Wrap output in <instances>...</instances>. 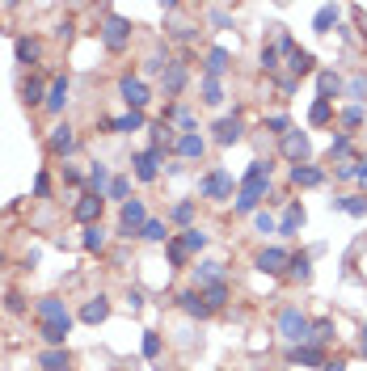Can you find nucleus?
Segmentation results:
<instances>
[{
	"label": "nucleus",
	"mask_w": 367,
	"mask_h": 371,
	"mask_svg": "<svg viewBox=\"0 0 367 371\" xmlns=\"http://www.w3.org/2000/svg\"><path fill=\"white\" fill-rule=\"evenodd\" d=\"M271 169H275V165L262 161V156L249 161V169H245V178H241V190H236V198H232V211H236V215H258V207L271 198V190H275V186H271Z\"/></svg>",
	"instance_id": "1"
},
{
	"label": "nucleus",
	"mask_w": 367,
	"mask_h": 371,
	"mask_svg": "<svg viewBox=\"0 0 367 371\" xmlns=\"http://www.w3.org/2000/svg\"><path fill=\"white\" fill-rule=\"evenodd\" d=\"M236 190H241V178H232L224 165H211V169L198 178V194L211 198V203H228V198H236Z\"/></svg>",
	"instance_id": "2"
},
{
	"label": "nucleus",
	"mask_w": 367,
	"mask_h": 371,
	"mask_svg": "<svg viewBox=\"0 0 367 371\" xmlns=\"http://www.w3.org/2000/svg\"><path fill=\"white\" fill-rule=\"evenodd\" d=\"M97 34H101V46H106L110 55H123V51L131 46V34H136V30H131V21H127V17H119L114 9H106V21H101V30H97Z\"/></svg>",
	"instance_id": "3"
},
{
	"label": "nucleus",
	"mask_w": 367,
	"mask_h": 371,
	"mask_svg": "<svg viewBox=\"0 0 367 371\" xmlns=\"http://www.w3.org/2000/svg\"><path fill=\"white\" fill-rule=\"evenodd\" d=\"M278 333L291 342V346H304V342H313V321L291 304V308H283L278 312Z\"/></svg>",
	"instance_id": "4"
},
{
	"label": "nucleus",
	"mask_w": 367,
	"mask_h": 371,
	"mask_svg": "<svg viewBox=\"0 0 367 371\" xmlns=\"http://www.w3.org/2000/svg\"><path fill=\"white\" fill-rule=\"evenodd\" d=\"M161 165H165V152H156V148L131 152V173H136V182H144V186L161 178Z\"/></svg>",
	"instance_id": "5"
},
{
	"label": "nucleus",
	"mask_w": 367,
	"mask_h": 371,
	"mask_svg": "<svg viewBox=\"0 0 367 371\" xmlns=\"http://www.w3.org/2000/svg\"><path fill=\"white\" fill-rule=\"evenodd\" d=\"M148 224V207H144V198H127L123 207H119V236H139V228Z\"/></svg>",
	"instance_id": "6"
},
{
	"label": "nucleus",
	"mask_w": 367,
	"mask_h": 371,
	"mask_svg": "<svg viewBox=\"0 0 367 371\" xmlns=\"http://www.w3.org/2000/svg\"><path fill=\"white\" fill-rule=\"evenodd\" d=\"M119 97H123V106H127V110H139V114H144V106L152 101V89H148L139 76L123 72V76H119Z\"/></svg>",
	"instance_id": "7"
},
{
	"label": "nucleus",
	"mask_w": 367,
	"mask_h": 371,
	"mask_svg": "<svg viewBox=\"0 0 367 371\" xmlns=\"http://www.w3.org/2000/svg\"><path fill=\"white\" fill-rule=\"evenodd\" d=\"M101 211H106V194H81L76 203H72V220L81 224V228H89V224H101Z\"/></svg>",
	"instance_id": "8"
},
{
	"label": "nucleus",
	"mask_w": 367,
	"mask_h": 371,
	"mask_svg": "<svg viewBox=\"0 0 367 371\" xmlns=\"http://www.w3.org/2000/svg\"><path fill=\"white\" fill-rule=\"evenodd\" d=\"M278 152H283L291 165H308V156H313V139H308V131H287V136L278 139Z\"/></svg>",
	"instance_id": "9"
},
{
	"label": "nucleus",
	"mask_w": 367,
	"mask_h": 371,
	"mask_svg": "<svg viewBox=\"0 0 367 371\" xmlns=\"http://www.w3.org/2000/svg\"><path fill=\"white\" fill-rule=\"evenodd\" d=\"M76 143H81V139H76V127H72V123H55L51 136H46V152H51V156H72Z\"/></svg>",
	"instance_id": "10"
},
{
	"label": "nucleus",
	"mask_w": 367,
	"mask_h": 371,
	"mask_svg": "<svg viewBox=\"0 0 367 371\" xmlns=\"http://www.w3.org/2000/svg\"><path fill=\"white\" fill-rule=\"evenodd\" d=\"M245 136V118H241V110H232V114H224L216 127H211V139L220 143V148H228V143H236V139Z\"/></svg>",
	"instance_id": "11"
},
{
	"label": "nucleus",
	"mask_w": 367,
	"mask_h": 371,
	"mask_svg": "<svg viewBox=\"0 0 367 371\" xmlns=\"http://www.w3.org/2000/svg\"><path fill=\"white\" fill-rule=\"evenodd\" d=\"M287 258H291L287 249L266 245V249H258V253H253V266H258L262 275H283V270H287Z\"/></svg>",
	"instance_id": "12"
},
{
	"label": "nucleus",
	"mask_w": 367,
	"mask_h": 371,
	"mask_svg": "<svg viewBox=\"0 0 367 371\" xmlns=\"http://www.w3.org/2000/svg\"><path fill=\"white\" fill-rule=\"evenodd\" d=\"M68 93H72V81H68V72H59V76L46 85L43 110H46V114H64V106H68Z\"/></svg>",
	"instance_id": "13"
},
{
	"label": "nucleus",
	"mask_w": 367,
	"mask_h": 371,
	"mask_svg": "<svg viewBox=\"0 0 367 371\" xmlns=\"http://www.w3.org/2000/svg\"><path fill=\"white\" fill-rule=\"evenodd\" d=\"M174 300H178V308H182L186 317H194V321H207V317H211V308H207V300H203L198 287H186V291H178Z\"/></svg>",
	"instance_id": "14"
},
{
	"label": "nucleus",
	"mask_w": 367,
	"mask_h": 371,
	"mask_svg": "<svg viewBox=\"0 0 367 371\" xmlns=\"http://www.w3.org/2000/svg\"><path fill=\"white\" fill-rule=\"evenodd\" d=\"M325 359H329V355H325L317 342H304V346H291V350H287V363H300V367H317L321 371Z\"/></svg>",
	"instance_id": "15"
},
{
	"label": "nucleus",
	"mask_w": 367,
	"mask_h": 371,
	"mask_svg": "<svg viewBox=\"0 0 367 371\" xmlns=\"http://www.w3.org/2000/svg\"><path fill=\"white\" fill-rule=\"evenodd\" d=\"M13 59H17L21 68H39V59H43V43H39L34 34H21V39L13 43Z\"/></svg>",
	"instance_id": "16"
},
{
	"label": "nucleus",
	"mask_w": 367,
	"mask_h": 371,
	"mask_svg": "<svg viewBox=\"0 0 367 371\" xmlns=\"http://www.w3.org/2000/svg\"><path fill=\"white\" fill-rule=\"evenodd\" d=\"M34 317H39V325H46V321H68L72 312L59 295H43V300H34Z\"/></svg>",
	"instance_id": "17"
},
{
	"label": "nucleus",
	"mask_w": 367,
	"mask_h": 371,
	"mask_svg": "<svg viewBox=\"0 0 367 371\" xmlns=\"http://www.w3.org/2000/svg\"><path fill=\"white\" fill-rule=\"evenodd\" d=\"M186 81H190V68H186L182 59H169V68H165V76H161L165 97H178V93L186 89Z\"/></svg>",
	"instance_id": "18"
},
{
	"label": "nucleus",
	"mask_w": 367,
	"mask_h": 371,
	"mask_svg": "<svg viewBox=\"0 0 367 371\" xmlns=\"http://www.w3.org/2000/svg\"><path fill=\"white\" fill-rule=\"evenodd\" d=\"M68 333H72V317H68V321L39 325V337L46 342V350H64V346H68Z\"/></svg>",
	"instance_id": "19"
},
{
	"label": "nucleus",
	"mask_w": 367,
	"mask_h": 371,
	"mask_svg": "<svg viewBox=\"0 0 367 371\" xmlns=\"http://www.w3.org/2000/svg\"><path fill=\"white\" fill-rule=\"evenodd\" d=\"M101 127L114 131V136H131V131H144V127H148V114L127 110V114H119V118H110V123H101Z\"/></svg>",
	"instance_id": "20"
},
{
	"label": "nucleus",
	"mask_w": 367,
	"mask_h": 371,
	"mask_svg": "<svg viewBox=\"0 0 367 371\" xmlns=\"http://www.w3.org/2000/svg\"><path fill=\"white\" fill-rule=\"evenodd\" d=\"M174 152H178L182 161H203V156H207V139L198 136V131H186V136H178Z\"/></svg>",
	"instance_id": "21"
},
{
	"label": "nucleus",
	"mask_w": 367,
	"mask_h": 371,
	"mask_svg": "<svg viewBox=\"0 0 367 371\" xmlns=\"http://www.w3.org/2000/svg\"><path fill=\"white\" fill-rule=\"evenodd\" d=\"M190 275H194V287H198V291L211 287V283H228V270H224L220 262H198V266H190Z\"/></svg>",
	"instance_id": "22"
},
{
	"label": "nucleus",
	"mask_w": 367,
	"mask_h": 371,
	"mask_svg": "<svg viewBox=\"0 0 367 371\" xmlns=\"http://www.w3.org/2000/svg\"><path fill=\"white\" fill-rule=\"evenodd\" d=\"M287 178H291V186L313 190V186L325 182V169H321V165H291V169H287Z\"/></svg>",
	"instance_id": "23"
},
{
	"label": "nucleus",
	"mask_w": 367,
	"mask_h": 371,
	"mask_svg": "<svg viewBox=\"0 0 367 371\" xmlns=\"http://www.w3.org/2000/svg\"><path fill=\"white\" fill-rule=\"evenodd\" d=\"M85 325H101L106 317H110V300L106 295H89L85 304H81V312H76Z\"/></svg>",
	"instance_id": "24"
},
{
	"label": "nucleus",
	"mask_w": 367,
	"mask_h": 371,
	"mask_svg": "<svg viewBox=\"0 0 367 371\" xmlns=\"http://www.w3.org/2000/svg\"><path fill=\"white\" fill-rule=\"evenodd\" d=\"M106 245H110V232L101 228V224L81 228V249H85V253H106Z\"/></svg>",
	"instance_id": "25"
},
{
	"label": "nucleus",
	"mask_w": 367,
	"mask_h": 371,
	"mask_svg": "<svg viewBox=\"0 0 367 371\" xmlns=\"http://www.w3.org/2000/svg\"><path fill=\"white\" fill-rule=\"evenodd\" d=\"M283 278H291V283H308V278H313V258H308V253H291Z\"/></svg>",
	"instance_id": "26"
},
{
	"label": "nucleus",
	"mask_w": 367,
	"mask_h": 371,
	"mask_svg": "<svg viewBox=\"0 0 367 371\" xmlns=\"http://www.w3.org/2000/svg\"><path fill=\"white\" fill-rule=\"evenodd\" d=\"M21 101H26L30 110H39V106L46 101V85H43V76H39V72H30V76H26V85H21Z\"/></svg>",
	"instance_id": "27"
},
{
	"label": "nucleus",
	"mask_w": 367,
	"mask_h": 371,
	"mask_svg": "<svg viewBox=\"0 0 367 371\" xmlns=\"http://www.w3.org/2000/svg\"><path fill=\"white\" fill-rule=\"evenodd\" d=\"M39 367L43 371H72V350L64 346V350H43L39 355Z\"/></svg>",
	"instance_id": "28"
},
{
	"label": "nucleus",
	"mask_w": 367,
	"mask_h": 371,
	"mask_svg": "<svg viewBox=\"0 0 367 371\" xmlns=\"http://www.w3.org/2000/svg\"><path fill=\"white\" fill-rule=\"evenodd\" d=\"M224 72H228V51H224V46H211V51H207V63H203V76L220 81Z\"/></svg>",
	"instance_id": "29"
},
{
	"label": "nucleus",
	"mask_w": 367,
	"mask_h": 371,
	"mask_svg": "<svg viewBox=\"0 0 367 371\" xmlns=\"http://www.w3.org/2000/svg\"><path fill=\"white\" fill-rule=\"evenodd\" d=\"M169 220H148L144 228H139V240H148V245H169Z\"/></svg>",
	"instance_id": "30"
},
{
	"label": "nucleus",
	"mask_w": 367,
	"mask_h": 371,
	"mask_svg": "<svg viewBox=\"0 0 367 371\" xmlns=\"http://www.w3.org/2000/svg\"><path fill=\"white\" fill-rule=\"evenodd\" d=\"M363 118H367V110L355 101V106H346L342 114H338V127H342V136H355L359 127H363Z\"/></svg>",
	"instance_id": "31"
},
{
	"label": "nucleus",
	"mask_w": 367,
	"mask_h": 371,
	"mask_svg": "<svg viewBox=\"0 0 367 371\" xmlns=\"http://www.w3.org/2000/svg\"><path fill=\"white\" fill-rule=\"evenodd\" d=\"M304 220H308V215H304V207H300V203H291V207H287V215L278 220V236H296V232L304 228Z\"/></svg>",
	"instance_id": "32"
},
{
	"label": "nucleus",
	"mask_w": 367,
	"mask_h": 371,
	"mask_svg": "<svg viewBox=\"0 0 367 371\" xmlns=\"http://www.w3.org/2000/svg\"><path fill=\"white\" fill-rule=\"evenodd\" d=\"M287 68H291V76L300 81V76H308V72L317 68V59H313V51H300V46H296V51L287 55Z\"/></svg>",
	"instance_id": "33"
},
{
	"label": "nucleus",
	"mask_w": 367,
	"mask_h": 371,
	"mask_svg": "<svg viewBox=\"0 0 367 371\" xmlns=\"http://www.w3.org/2000/svg\"><path fill=\"white\" fill-rule=\"evenodd\" d=\"M110 182H114V178H110V169H106L101 161H97V165H89V173H85L89 194H106V190H110Z\"/></svg>",
	"instance_id": "34"
},
{
	"label": "nucleus",
	"mask_w": 367,
	"mask_h": 371,
	"mask_svg": "<svg viewBox=\"0 0 367 371\" xmlns=\"http://www.w3.org/2000/svg\"><path fill=\"white\" fill-rule=\"evenodd\" d=\"M169 224H182V232L194 228V198H178L169 207Z\"/></svg>",
	"instance_id": "35"
},
{
	"label": "nucleus",
	"mask_w": 367,
	"mask_h": 371,
	"mask_svg": "<svg viewBox=\"0 0 367 371\" xmlns=\"http://www.w3.org/2000/svg\"><path fill=\"white\" fill-rule=\"evenodd\" d=\"M317 93H321L325 101L342 97V76H338V72H329V68H325V72H317Z\"/></svg>",
	"instance_id": "36"
},
{
	"label": "nucleus",
	"mask_w": 367,
	"mask_h": 371,
	"mask_svg": "<svg viewBox=\"0 0 367 371\" xmlns=\"http://www.w3.org/2000/svg\"><path fill=\"white\" fill-rule=\"evenodd\" d=\"M178 136H182V131H174L169 123H156V127H152V143H148V148H156V152H169V148L178 143Z\"/></svg>",
	"instance_id": "37"
},
{
	"label": "nucleus",
	"mask_w": 367,
	"mask_h": 371,
	"mask_svg": "<svg viewBox=\"0 0 367 371\" xmlns=\"http://www.w3.org/2000/svg\"><path fill=\"white\" fill-rule=\"evenodd\" d=\"M203 300H207V308L216 312V308H224L232 300V287L228 283H211V287H203Z\"/></svg>",
	"instance_id": "38"
},
{
	"label": "nucleus",
	"mask_w": 367,
	"mask_h": 371,
	"mask_svg": "<svg viewBox=\"0 0 367 371\" xmlns=\"http://www.w3.org/2000/svg\"><path fill=\"white\" fill-rule=\"evenodd\" d=\"M338 13H342L338 4H321V9H317V17H313V30H317V34H329V30L338 26Z\"/></svg>",
	"instance_id": "39"
},
{
	"label": "nucleus",
	"mask_w": 367,
	"mask_h": 371,
	"mask_svg": "<svg viewBox=\"0 0 367 371\" xmlns=\"http://www.w3.org/2000/svg\"><path fill=\"white\" fill-rule=\"evenodd\" d=\"M333 211H346V215H367V198L359 194H346V198H329Z\"/></svg>",
	"instance_id": "40"
},
{
	"label": "nucleus",
	"mask_w": 367,
	"mask_h": 371,
	"mask_svg": "<svg viewBox=\"0 0 367 371\" xmlns=\"http://www.w3.org/2000/svg\"><path fill=\"white\" fill-rule=\"evenodd\" d=\"M161 350H165V337H161L156 329H144V342H139V355H144V359H161Z\"/></svg>",
	"instance_id": "41"
},
{
	"label": "nucleus",
	"mask_w": 367,
	"mask_h": 371,
	"mask_svg": "<svg viewBox=\"0 0 367 371\" xmlns=\"http://www.w3.org/2000/svg\"><path fill=\"white\" fill-rule=\"evenodd\" d=\"M313 342H317V346H329V342H338V325L329 321V317H321V321H313Z\"/></svg>",
	"instance_id": "42"
},
{
	"label": "nucleus",
	"mask_w": 367,
	"mask_h": 371,
	"mask_svg": "<svg viewBox=\"0 0 367 371\" xmlns=\"http://www.w3.org/2000/svg\"><path fill=\"white\" fill-rule=\"evenodd\" d=\"M308 123H313V127H329V123H333V101L317 97V101H313V110H308Z\"/></svg>",
	"instance_id": "43"
},
{
	"label": "nucleus",
	"mask_w": 367,
	"mask_h": 371,
	"mask_svg": "<svg viewBox=\"0 0 367 371\" xmlns=\"http://www.w3.org/2000/svg\"><path fill=\"white\" fill-rule=\"evenodd\" d=\"M351 152H355V136H333V139H329V161H338V165H342Z\"/></svg>",
	"instance_id": "44"
},
{
	"label": "nucleus",
	"mask_w": 367,
	"mask_h": 371,
	"mask_svg": "<svg viewBox=\"0 0 367 371\" xmlns=\"http://www.w3.org/2000/svg\"><path fill=\"white\" fill-rule=\"evenodd\" d=\"M165 253H169V266H174V270H182V266H190V253H186L182 236H169V245H165Z\"/></svg>",
	"instance_id": "45"
},
{
	"label": "nucleus",
	"mask_w": 367,
	"mask_h": 371,
	"mask_svg": "<svg viewBox=\"0 0 367 371\" xmlns=\"http://www.w3.org/2000/svg\"><path fill=\"white\" fill-rule=\"evenodd\" d=\"M4 312H9V317H26V312H30V300L13 287V291H4Z\"/></svg>",
	"instance_id": "46"
},
{
	"label": "nucleus",
	"mask_w": 367,
	"mask_h": 371,
	"mask_svg": "<svg viewBox=\"0 0 367 371\" xmlns=\"http://www.w3.org/2000/svg\"><path fill=\"white\" fill-rule=\"evenodd\" d=\"M178 236H182V245H186L190 258H194L198 249H207V232H203V228H186V232H178Z\"/></svg>",
	"instance_id": "47"
},
{
	"label": "nucleus",
	"mask_w": 367,
	"mask_h": 371,
	"mask_svg": "<svg viewBox=\"0 0 367 371\" xmlns=\"http://www.w3.org/2000/svg\"><path fill=\"white\" fill-rule=\"evenodd\" d=\"M203 106H224V85L203 76Z\"/></svg>",
	"instance_id": "48"
},
{
	"label": "nucleus",
	"mask_w": 367,
	"mask_h": 371,
	"mask_svg": "<svg viewBox=\"0 0 367 371\" xmlns=\"http://www.w3.org/2000/svg\"><path fill=\"white\" fill-rule=\"evenodd\" d=\"M106 198H114L119 207H123L127 198H136V194H131V178H114V182H110V190H106Z\"/></svg>",
	"instance_id": "49"
},
{
	"label": "nucleus",
	"mask_w": 367,
	"mask_h": 371,
	"mask_svg": "<svg viewBox=\"0 0 367 371\" xmlns=\"http://www.w3.org/2000/svg\"><path fill=\"white\" fill-rule=\"evenodd\" d=\"M266 131H271V136H287V131H291V123H287V114H271V118H266Z\"/></svg>",
	"instance_id": "50"
},
{
	"label": "nucleus",
	"mask_w": 367,
	"mask_h": 371,
	"mask_svg": "<svg viewBox=\"0 0 367 371\" xmlns=\"http://www.w3.org/2000/svg\"><path fill=\"white\" fill-rule=\"evenodd\" d=\"M262 68H266V72H275V68H278V46L275 43L262 46Z\"/></svg>",
	"instance_id": "51"
},
{
	"label": "nucleus",
	"mask_w": 367,
	"mask_h": 371,
	"mask_svg": "<svg viewBox=\"0 0 367 371\" xmlns=\"http://www.w3.org/2000/svg\"><path fill=\"white\" fill-rule=\"evenodd\" d=\"M34 198H51V173H39V178H34Z\"/></svg>",
	"instance_id": "52"
},
{
	"label": "nucleus",
	"mask_w": 367,
	"mask_h": 371,
	"mask_svg": "<svg viewBox=\"0 0 367 371\" xmlns=\"http://www.w3.org/2000/svg\"><path fill=\"white\" fill-rule=\"evenodd\" d=\"M59 178H64L68 186H81V182H85V173H81V169H72V165H59Z\"/></svg>",
	"instance_id": "53"
},
{
	"label": "nucleus",
	"mask_w": 367,
	"mask_h": 371,
	"mask_svg": "<svg viewBox=\"0 0 367 371\" xmlns=\"http://www.w3.org/2000/svg\"><path fill=\"white\" fill-rule=\"evenodd\" d=\"M253 224H258V232H275V236H278V224L266 215V211H258V215H253Z\"/></svg>",
	"instance_id": "54"
},
{
	"label": "nucleus",
	"mask_w": 367,
	"mask_h": 371,
	"mask_svg": "<svg viewBox=\"0 0 367 371\" xmlns=\"http://www.w3.org/2000/svg\"><path fill=\"white\" fill-rule=\"evenodd\" d=\"M351 97H359V106L367 101V76H355V81H351Z\"/></svg>",
	"instance_id": "55"
},
{
	"label": "nucleus",
	"mask_w": 367,
	"mask_h": 371,
	"mask_svg": "<svg viewBox=\"0 0 367 371\" xmlns=\"http://www.w3.org/2000/svg\"><path fill=\"white\" fill-rule=\"evenodd\" d=\"M355 182L367 186V156H363V161H355Z\"/></svg>",
	"instance_id": "56"
},
{
	"label": "nucleus",
	"mask_w": 367,
	"mask_h": 371,
	"mask_svg": "<svg viewBox=\"0 0 367 371\" xmlns=\"http://www.w3.org/2000/svg\"><path fill=\"white\" fill-rule=\"evenodd\" d=\"M174 39H182V43H190V39H194V30H190V26H174Z\"/></svg>",
	"instance_id": "57"
},
{
	"label": "nucleus",
	"mask_w": 367,
	"mask_h": 371,
	"mask_svg": "<svg viewBox=\"0 0 367 371\" xmlns=\"http://www.w3.org/2000/svg\"><path fill=\"white\" fill-rule=\"evenodd\" d=\"M321 371H346V359H325Z\"/></svg>",
	"instance_id": "58"
},
{
	"label": "nucleus",
	"mask_w": 367,
	"mask_h": 371,
	"mask_svg": "<svg viewBox=\"0 0 367 371\" xmlns=\"http://www.w3.org/2000/svg\"><path fill=\"white\" fill-rule=\"evenodd\" d=\"M359 355H363V359H367V325H363V329H359Z\"/></svg>",
	"instance_id": "59"
}]
</instances>
